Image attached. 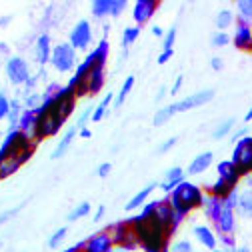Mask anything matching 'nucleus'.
Returning a JSON list of instances; mask_svg holds the SVG:
<instances>
[{
	"mask_svg": "<svg viewBox=\"0 0 252 252\" xmlns=\"http://www.w3.org/2000/svg\"><path fill=\"white\" fill-rule=\"evenodd\" d=\"M128 222L132 224L134 234H136V242L144 252H164L170 248V244H168L170 234L160 224V220L156 218L154 212L148 216H142L138 212L132 218H128Z\"/></svg>",
	"mask_w": 252,
	"mask_h": 252,
	"instance_id": "f257e3e1",
	"label": "nucleus"
},
{
	"mask_svg": "<svg viewBox=\"0 0 252 252\" xmlns=\"http://www.w3.org/2000/svg\"><path fill=\"white\" fill-rule=\"evenodd\" d=\"M204 200H206V196L202 194L200 186L188 182V180L180 182L170 192V204L182 216H186L188 212H192L198 206H204Z\"/></svg>",
	"mask_w": 252,
	"mask_h": 252,
	"instance_id": "f03ea898",
	"label": "nucleus"
},
{
	"mask_svg": "<svg viewBox=\"0 0 252 252\" xmlns=\"http://www.w3.org/2000/svg\"><path fill=\"white\" fill-rule=\"evenodd\" d=\"M30 148H36V142L30 138L26 132L22 130H8L6 138L0 144V162L6 160V158H12V156H18L22 154L24 150H30Z\"/></svg>",
	"mask_w": 252,
	"mask_h": 252,
	"instance_id": "7ed1b4c3",
	"label": "nucleus"
},
{
	"mask_svg": "<svg viewBox=\"0 0 252 252\" xmlns=\"http://www.w3.org/2000/svg\"><path fill=\"white\" fill-rule=\"evenodd\" d=\"M110 232V238H112V244L116 248H124L126 252H130L138 246L136 242V234H134V228L128 220H122V222H116L108 228Z\"/></svg>",
	"mask_w": 252,
	"mask_h": 252,
	"instance_id": "20e7f679",
	"label": "nucleus"
},
{
	"mask_svg": "<svg viewBox=\"0 0 252 252\" xmlns=\"http://www.w3.org/2000/svg\"><path fill=\"white\" fill-rule=\"evenodd\" d=\"M230 160L236 164L240 176L252 174V136H244L236 142Z\"/></svg>",
	"mask_w": 252,
	"mask_h": 252,
	"instance_id": "39448f33",
	"label": "nucleus"
},
{
	"mask_svg": "<svg viewBox=\"0 0 252 252\" xmlns=\"http://www.w3.org/2000/svg\"><path fill=\"white\" fill-rule=\"evenodd\" d=\"M50 64L58 72H70L76 64V50L70 46V42H60L52 48Z\"/></svg>",
	"mask_w": 252,
	"mask_h": 252,
	"instance_id": "423d86ee",
	"label": "nucleus"
},
{
	"mask_svg": "<svg viewBox=\"0 0 252 252\" xmlns=\"http://www.w3.org/2000/svg\"><path fill=\"white\" fill-rule=\"evenodd\" d=\"M154 214H156V218L160 220V224L168 230V234H174L176 228L180 226V222L184 220V216L178 214V212L172 208L170 198H160L158 202H156V210H154Z\"/></svg>",
	"mask_w": 252,
	"mask_h": 252,
	"instance_id": "0eeeda50",
	"label": "nucleus"
},
{
	"mask_svg": "<svg viewBox=\"0 0 252 252\" xmlns=\"http://www.w3.org/2000/svg\"><path fill=\"white\" fill-rule=\"evenodd\" d=\"M6 74L12 84H26L30 80V66L20 56H10L6 62Z\"/></svg>",
	"mask_w": 252,
	"mask_h": 252,
	"instance_id": "6e6552de",
	"label": "nucleus"
},
{
	"mask_svg": "<svg viewBox=\"0 0 252 252\" xmlns=\"http://www.w3.org/2000/svg\"><path fill=\"white\" fill-rule=\"evenodd\" d=\"M90 40H92V26H90V22L88 20H78L72 26V30H70V38H68L70 46L74 50H86Z\"/></svg>",
	"mask_w": 252,
	"mask_h": 252,
	"instance_id": "1a4fd4ad",
	"label": "nucleus"
},
{
	"mask_svg": "<svg viewBox=\"0 0 252 252\" xmlns=\"http://www.w3.org/2000/svg\"><path fill=\"white\" fill-rule=\"evenodd\" d=\"M212 98H214V90L204 88V90H198V92L190 94V96H186L178 102H172V108H174V112H184V110H190V108H196V106H204Z\"/></svg>",
	"mask_w": 252,
	"mask_h": 252,
	"instance_id": "9d476101",
	"label": "nucleus"
},
{
	"mask_svg": "<svg viewBox=\"0 0 252 252\" xmlns=\"http://www.w3.org/2000/svg\"><path fill=\"white\" fill-rule=\"evenodd\" d=\"M112 248H114V244H112L110 232L106 228V230L92 234L88 240H84V250L82 252H112Z\"/></svg>",
	"mask_w": 252,
	"mask_h": 252,
	"instance_id": "9b49d317",
	"label": "nucleus"
},
{
	"mask_svg": "<svg viewBox=\"0 0 252 252\" xmlns=\"http://www.w3.org/2000/svg\"><path fill=\"white\" fill-rule=\"evenodd\" d=\"M234 46L240 50H248L252 44V24L240 16H236V32L232 36Z\"/></svg>",
	"mask_w": 252,
	"mask_h": 252,
	"instance_id": "f8f14e48",
	"label": "nucleus"
},
{
	"mask_svg": "<svg viewBox=\"0 0 252 252\" xmlns=\"http://www.w3.org/2000/svg\"><path fill=\"white\" fill-rule=\"evenodd\" d=\"M156 8H158V2H156V0H136L134 8H132V18H134V22H136L138 26L144 24V22H148V20L154 16Z\"/></svg>",
	"mask_w": 252,
	"mask_h": 252,
	"instance_id": "ddd939ff",
	"label": "nucleus"
},
{
	"mask_svg": "<svg viewBox=\"0 0 252 252\" xmlns=\"http://www.w3.org/2000/svg\"><path fill=\"white\" fill-rule=\"evenodd\" d=\"M214 226H216V230L220 234H232L234 228H236V214H234V210L222 208V212H220V216L214 222Z\"/></svg>",
	"mask_w": 252,
	"mask_h": 252,
	"instance_id": "4468645a",
	"label": "nucleus"
},
{
	"mask_svg": "<svg viewBox=\"0 0 252 252\" xmlns=\"http://www.w3.org/2000/svg\"><path fill=\"white\" fill-rule=\"evenodd\" d=\"M216 170H218V178H222V180L230 182L232 186H238V180L242 178L240 172H238V168H236V164H234L232 160H222V162H218Z\"/></svg>",
	"mask_w": 252,
	"mask_h": 252,
	"instance_id": "2eb2a0df",
	"label": "nucleus"
},
{
	"mask_svg": "<svg viewBox=\"0 0 252 252\" xmlns=\"http://www.w3.org/2000/svg\"><path fill=\"white\" fill-rule=\"evenodd\" d=\"M34 56L38 64H46L50 62L52 56V44H50V36L48 34H40L36 38V46H34Z\"/></svg>",
	"mask_w": 252,
	"mask_h": 252,
	"instance_id": "dca6fc26",
	"label": "nucleus"
},
{
	"mask_svg": "<svg viewBox=\"0 0 252 252\" xmlns=\"http://www.w3.org/2000/svg\"><path fill=\"white\" fill-rule=\"evenodd\" d=\"M194 238L208 250H216V244H218V238L214 234V230L210 226H204V224H198L194 226Z\"/></svg>",
	"mask_w": 252,
	"mask_h": 252,
	"instance_id": "f3484780",
	"label": "nucleus"
},
{
	"mask_svg": "<svg viewBox=\"0 0 252 252\" xmlns=\"http://www.w3.org/2000/svg\"><path fill=\"white\" fill-rule=\"evenodd\" d=\"M184 172H186V170H182L180 166H174V168L166 170L164 180L160 182V188H162L164 192H168V194H170L180 182H184Z\"/></svg>",
	"mask_w": 252,
	"mask_h": 252,
	"instance_id": "a211bd4d",
	"label": "nucleus"
},
{
	"mask_svg": "<svg viewBox=\"0 0 252 252\" xmlns=\"http://www.w3.org/2000/svg\"><path fill=\"white\" fill-rule=\"evenodd\" d=\"M210 164H212V152H200L196 158L188 164V168H186V172L190 174V176H196V174H202L204 170H208L210 168Z\"/></svg>",
	"mask_w": 252,
	"mask_h": 252,
	"instance_id": "6ab92c4d",
	"label": "nucleus"
},
{
	"mask_svg": "<svg viewBox=\"0 0 252 252\" xmlns=\"http://www.w3.org/2000/svg\"><path fill=\"white\" fill-rule=\"evenodd\" d=\"M36 120H38L36 110H26V108H24L22 114H20V120H18V130L26 132L30 138H32L34 128H36Z\"/></svg>",
	"mask_w": 252,
	"mask_h": 252,
	"instance_id": "aec40b11",
	"label": "nucleus"
},
{
	"mask_svg": "<svg viewBox=\"0 0 252 252\" xmlns=\"http://www.w3.org/2000/svg\"><path fill=\"white\" fill-rule=\"evenodd\" d=\"M86 86H88V94H98L104 86V66H94L88 80H86Z\"/></svg>",
	"mask_w": 252,
	"mask_h": 252,
	"instance_id": "412c9836",
	"label": "nucleus"
},
{
	"mask_svg": "<svg viewBox=\"0 0 252 252\" xmlns=\"http://www.w3.org/2000/svg\"><path fill=\"white\" fill-rule=\"evenodd\" d=\"M154 186H156V184H146L144 188H140V190H138V192H136L128 202H126V206H124V208L128 210V212H132V210H136V208L144 206V204H146V198H148V196H150V192L154 190Z\"/></svg>",
	"mask_w": 252,
	"mask_h": 252,
	"instance_id": "4be33fe9",
	"label": "nucleus"
},
{
	"mask_svg": "<svg viewBox=\"0 0 252 252\" xmlns=\"http://www.w3.org/2000/svg\"><path fill=\"white\" fill-rule=\"evenodd\" d=\"M76 136V126H70V128L60 136V142L56 144V148H54V152H52V160H56V158H60V156H64V152L68 150V146L72 144V138Z\"/></svg>",
	"mask_w": 252,
	"mask_h": 252,
	"instance_id": "5701e85b",
	"label": "nucleus"
},
{
	"mask_svg": "<svg viewBox=\"0 0 252 252\" xmlns=\"http://www.w3.org/2000/svg\"><path fill=\"white\" fill-rule=\"evenodd\" d=\"M222 208H224L222 198H218V196H206V200H204V214L212 220V222H216V220H218Z\"/></svg>",
	"mask_w": 252,
	"mask_h": 252,
	"instance_id": "b1692460",
	"label": "nucleus"
},
{
	"mask_svg": "<svg viewBox=\"0 0 252 252\" xmlns=\"http://www.w3.org/2000/svg\"><path fill=\"white\" fill-rule=\"evenodd\" d=\"M236 186H232L230 182H226V180H222V178H216L210 186H208V192H210V196H218V198H226L232 190H234Z\"/></svg>",
	"mask_w": 252,
	"mask_h": 252,
	"instance_id": "393cba45",
	"label": "nucleus"
},
{
	"mask_svg": "<svg viewBox=\"0 0 252 252\" xmlns=\"http://www.w3.org/2000/svg\"><path fill=\"white\" fill-rule=\"evenodd\" d=\"M244 218H250L252 220V190L246 188L238 194V208H236Z\"/></svg>",
	"mask_w": 252,
	"mask_h": 252,
	"instance_id": "a878e982",
	"label": "nucleus"
},
{
	"mask_svg": "<svg viewBox=\"0 0 252 252\" xmlns=\"http://www.w3.org/2000/svg\"><path fill=\"white\" fill-rule=\"evenodd\" d=\"M112 98H114V94H112V92H108L106 96H104V98L98 102V106H94V112H92V122H100V120L104 118V114L108 112V106H110Z\"/></svg>",
	"mask_w": 252,
	"mask_h": 252,
	"instance_id": "bb28decb",
	"label": "nucleus"
},
{
	"mask_svg": "<svg viewBox=\"0 0 252 252\" xmlns=\"http://www.w3.org/2000/svg\"><path fill=\"white\" fill-rule=\"evenodd\" d=\"M22 104H20V100H10V112H8V122H10V126H8V130H16L18 128V120H20V114H22Z\"/></svg>",
	"mask_w": 252,
	"mask_h": 252,
	"instance_id": "cd10ccee",
	"label": "nucleus"
},
{
	"mask_svg": "<svg viewBox=\"0 0 252 252\" xmlns=\"http://www.w3.org/2000/svg\"><path fill=\"white\" fill-rule=\"evenodd\" d=\"M234 124H236V120L234 118H226V120H222V122H218L216 124V128L212 130V138H224L232 128H234Z\"/></svg>",
	"mask_w": 252,
	"mask_h": 252,
	"instance_id": "c85d7f7f",
	"label": "nucleus"
},
{
	"mask_svg": "<svg viewBox=\"0 0 252 252\" xmlns=\"http://www.w3.org/2000/svg\"><path fill=\"white\" fill-rule=\"evenodd\" d=\"M232 22H234V12H232V10L222 8V10L218 12V16H216V26H218L220 32H224L228 26H232Z\"/></svg>",
	"mask_w": 252,
	"mask_h": 252,
	"instance_id": "c756f323",
	"label": "nucleus"
},
{
	"mask_svg": "<svg viewBox=\"0 0 252 252\" xmlns=\"http://www.w3.org/2000/svg\"><path fill=\"white\" fill-rule=\"evenodd\" d=\"M90 10L96 18L110 16V0H94V2L90 4Z\"/></svg>",
	"mask_w": 252,
	"mask_h": 252,
	"instance_id": "7c9ffc66",
	"label": "nucleus"
},
{
	"mask_svg": "<svg viewBox=\"0 0 252 252\" xmlns=\"http://www.w3.org/2000/svg\"><path fill=\"white\" fill-rule=\"evenodd\" d=\"M108 50H110V46H108V42H106V40H100V42L96 44V48L92 50V54H94V58H96V64H98V66H106Z\"/></svg>",
	"mask_w": 252,
	"mask_h": 252,
	"instance_id": "2f4dec72",
	"label": "nucleus"
},
{
	"mask_svg": "<svg viewBox=\"0 0 252 252\" xmlns=\"http://www.w3.org/2000/svg\"><path fill=\"white\" fill-rule=\"evenodd\" d=\"M174 114H176V112H174L172 104H170V106H162V108L156 110V114H154V124H156V126H162V124L168 122Z\"/></svg>",
	"mask_w": 252,
	"mask_h": 252,
	"instance_id": "473e14b6",
	"label": "nucleus"
},
{
	"mask_svg": "<svg viewBox=\"0 0 252 252\" xmlns=\"http://www.w3.org/2000/svg\"><path fill=\"white\" fill-rule=\"evenodd\" d=\"M140 34V26H126L122 32V46H130Z\"/></svg>",
	"mask_w": 252,
	"mask_h": 252,
	"instance_id": "72a5a7b5",
	"label": "nucleus"
},
{
	"mask_svg": "<svg viewBox=\"0 0 252 252\" xmlns=\"http://www.w3.org/2000/svg\"><path fill=\"white\" fill-rule=\"evenodd\" d=\"M132 86H134V76H126V80H124L122 88L118 90V96H116V106H122L124 98L128 96V92L132 90Z\"/></svg>",
	"mask_w": 252,
	"mask_h": 252,
	"instance_id": "f704fd0d",
	"label": "nucleus"
},
{
	"mask_svg": "<svg viewBox=\"0 0 252 252\" xmlns=\"http://www.w3.org/2000/svg\"><path fill=\"white\" fill-rule=\"evenodd\" d=\"M236 8H238V16L252 24V0H238Z\"/></svg>",
	"mask_w": 252,
	"mask_h": 252,
	"instance_id": "c9c22d12",
	"label": "nucleus"
},
{
	"mask_svg": "<svg viewBox=\"0 0 252 252\" xmlns=\"http://www.w3.org/2000/svg\"><path fill=\"white\" fill-rule=\"evenodd\" d=\"M90 202H80L76 208H72L70 210V214H68V220L70 222H74V220H78V218H84V216H88L90 214Z\"/></svg>",
	"mask_w": 252,
	"mask_h": 252,
	"instance_id": "e433bc0d",
	"label": "nucleus"
},
{
	"mask_svg": "<svg viewBox=\"0 0 252 252\" xmlns=\"http://www.w3.org/2000/svg\"><path fill=\"white\" fill-rule=\"evenodd\" d=\"M42 104V94L38 92H26V98H24V108L26 110H34Z\"/></svg>",
	"mask_w": 252,
	"mask_h": 252,
	"instance_id": "4c0bfd02",
	"label": "nucleus"
},
{
	"mask_svg": "<svg viewBox=\"0 0 252 252\" xmlns=\"http://www.w3.org/2000/svg\"><path fill=\"white\" fill-rule=\"evenodd\" d=\"M66 232H68V230H66V226H60V228H58V230L48 238V246H50V248H58V246H60V242L66 238Z\"/></svg>",
	"mask_w": 252,
	"mask_h": 252,
	"instance_id": "58836bf2",
	"label": "nucleus"
},
{
	"mask_svg": "<svg viewBox=\"0 0 252 252\" xmlns=\"http://www.w3.org/2000/svg\"><path fill=\"white\" fill-rule=\"evenodd\" d=\"M228 42H230V36H228L226 32H220V30L210 36V44L216 46V48H218V46H226Z\"/></svg>",
	"mask_w": 252,
	"mask_h": 252,
	"instance_id": "ea45409f",
	"label": "nucleus"
},
{
	"mask_svg": "<svg viewBox=\"0 0 252 252\" xmlns=\"http://www.w3.org/2000/svg\"><path fill=\"white\" fill-rule=\"evenodd\" d=\"M126 6H128V2L126 0H110V16H120L124 10H126Z\"/></svg>",
	"mask_w": 252,
	"mask_h": 252,
	"instance_id": "a19ab883",
	"label": "nucleus"
},
{
	"mask_svg": "<svg viewBox=\"0 0 252 252\" xmlns=\"http://www.w3.org/2000/svg\"><path fill=\"white\" fill-rule=\"evenodd\" d=\"M170 252H196L194 246L190 244V240H176L170 246Z\"/></svg>",
	"mask_w": 252,
	"mask_h": 252,
	"instance_id": "79ce46f5",
	"label": "nucleus"
},
{
	"mask_svg": "<svg viewBox=\"0 0 252 252\" xmlns=\"http://www.w3.org/2000/svg\"><path fill=\"white\" fill-rule=\"evenodd\" d=\"M238 190H236V188H234V190L226 196V198H222V204H224V208H230V210H236L238 208Z\"/></svg>",
	"mask_w": 252,
	"mask_h": 252,
	"instance_id": "37998d69",
	"label": "nucleus"
},
{
	"mask_svg": "<svg viewBox=\"0 0 252 252\" xmlns=\"http://www.w3.org/2000/svg\"><path fill=\"white\" fill-rule=\"evenodd\" d=\"M174 38H176V28L172 26L168 32L164 34V40H162V50H172L174 46Z\"/></svg>",
	"mask_w": 252,
	"mask_h": 252,
	"instance_id": "c03bdc74",
	"label": "nucleus"
},
{
	"mask_svg": "<svg viewBox=\"0 0 252 252\" xmlns=\"http://www.w3.org/2000/svg\"><path fill=\"white\" fill-rule=\"evenodd\" d=\"M8 112H10V100L6 98V94L0 92V120L8 118Z\"/></svg>",
	"mask_w": 252,
	"mask_h": 252,
	"instance_id": "a18cd8bd",
	"label": "nucleus"
},
{
	"mask_svg": "<svg viewBox=\"0 0 252 252\" xmlns=\"http://www.w3.org/2000/svg\"><path fill=\"white\" fill-rule=\"evenodd\" d=\"M92 112H94V108H92V106H88L86 110H82V112H80V116H78V122H76V128H78V130L86 128V122H88V118L92 116Z\"/></svg>",
	"mask_w": 252,
	"mask_h": 252,
	"instance_id": "49530a36",
	"label": "nucleus"
},
{
	"mask_svg": "<svg viewBox=\"0 0 252 252\" xmlns=\"http://www.w3.org/2000/svg\"><path fill=\"white\" fill-rule=\"evenodd\" d=\"M24 204H18V206H14V208H8V210H4L2 214H0V224H4V222H8V220L14 216V214H18V210L22 208Z\"/></svg>",
	"mask_w": 252,
	"mask_h": 252,
	"instance_id": "de8ad7c7",
	"label": "nucleus"
},
{
	"mask_svg": "<svg viewBox=\"0 0 252 252\" xmlns=\"http://www.w3.org/2000/svg\"><path fill=\"white\" fill-rule=\"evenodd\" d=\"M220 242H222L228 250H234V234H220Z\"/></svg>",
	"mask_w": 252,
	"mask_h": 252,
	"instance_id": "09e8293b",
	"label": "nucleus"
},
{
	"mask_svg": "<svg viewBox=\"0 0 252 252\" xmlns=\"http://www.w3.org/2000/svg\"><path fill=\"white\" fill-rule=\"evenodd\" d=\"M174 144H176V138H174V136H172V138H166V140H164V142L158 146V152H160V154H164V152H168V150H170Z\"/></svg>",
	"mask_w": 252,
	"mask_h": 252,
	"instance_id": "8fccbe9b",
	"label": "nucleus"
},
{
	"mask_svg": "<svg viewBox=\"0 0 252 252\" xmlns=\"http://www.w3.org/2000/svg\"><path fill=\"white\" fill-rule=\"evenodd\" d=\"M110 170H112V166H110V162H102V164L98 166V170H96V174H98L100 178H106V176L110 174Z\"/></svg>",
	"mask_w": 252,
	"mask_h": 252,
	"instance_id": "3c124183",
	"label": "nucleus"
},
{
	"mask_svg": "<svg viewBox=\"0 0 252 252\" xmlns=\"http://www.w3.org/2000/svg\"><path fill=\"white\" fill-rule=\"evenodd\" d=\"M172 56H174V50H162L160 56H158V64H166Z\"/></svg>",
	"mask_w": 252,
	"mask_h": 252,
	"instance_id": "603ef678",
	"label": "nucleus"
},
{
	"mask_svg": "<svg viewBox=\"0 0 252 252\" xmlns=\"http://www.w3.org/2000/svg\"><path fill=\"white\" fill-rule=\"evenodd\" d=\"M210 66H212V70H220V68H222V60H220V56H212L210 58Z\"/></svg>",
	"mask_w": 252,
	"mask_h": 252,
	"instance_id": "864d4df0",
	"label": "nucleus"
},
{
	"mask_svg": "<svg viewBox=\"0 0 252 252\" xmlns=\"http://www.w3.org/2000/svg\"><path fill=\"white\" fill-rule=\"evenodd\" d=\"M180 86H182V76H178V78L174 80V84H172V88H170L168 92H170V94H176V92L180 90Z\"/></svg>",
	"mask_w": 252,
	"mask_h": 252,
	"instance_id": "5fc2aeb1",
	"label": "nucleus"
},
{
	"mask_svg": "<svg viewBox=\"0 0 252 252\" xmlns=\"http://www.w3.org/2000/svg\"><path fill=\"white\" fill-rule=\"evenodd\" d=\"M104 210H106L104 206H98V208H96V212H94V218H92V220H96V222H98V220H102V216H104Z\"/></svg>",
	"mask_w": 252,
	"mask_h": 252,
	"instance_id": "6e6d98bb",
	"label": "nucleus"
},
{
	"mask_svg": "<svg viewBox=\"0 0 252 252\" xmlns=\"http://www.w3.org/2000/svg\"><path fill=\"white\" fill-rule=\"evenodd\" d=\"M152 34L154 36H164V30L160 26H152Z\"/></svg>",
	"mask_w": 252,
	"mask_h": 252,
	"instance_id": "4d7b16f0",
	"label": "nucleus"
},
{
	"mask_svg": "<svg viewBox=\"0 0 252 252\" xmlns=\"http://www.w3.org/2000/svg\"><path fill=\"white\" fill-rule=\"evenodd\" d=\"M166 92H168V90H166V88H164V86H162V88H160V90H158V94H156V100H162V98H164V96H166Z\"/></svg>",
	"mask_w": 252,
	"mask_h": 252,
	"instance_id": "13d9d810",
	"label": "nucleus"
},
{
	"mask_svg": "<svg viewBox=\"0 0 252 252\" xmlns=\"http://www.w3.org/2000/svg\"><path fill=\"white\" fill-rule=\"evenodd\" d=\"M78 134H80V138H90V136H92V132H90L88 128H82V130H78Z\"/></svg>",
	"mask_w": 252,
	"mask_h": 252,
	"instance_id": "bf43d9fd",
	"label": "nucleus"
},
{
	"mask_svg": "<svg viewBox=\"0 0 252 252\" xmlns=\"http://www.w3.org/2000/svg\"><path fill=\"white\" fill-rule=\"evenodd\" d=\"M250 120H252V106H250V108H248V112L244 114V122H250Z\"/></svg>",
	"mask_w": 252,
	"mask_h": 252,
	"instance_id": "052dcab7",
	"label": "nucleus"
},
{
	"mask_svg": "<svg viewBox=\"0 0 252 252\" xmlns=\"http://www.w3.org/2000/svg\"><path fill=\"white\" fill-rule=\"evenodd\" d=\"M10 22V16H4V18H0V26H4V24H8Z\"/></svg>",
	"mask_w": 252,
	"mask_h": 252,
	"instance_id": "680f3d73",
	"label": "nucleus"
},
{
	"mask_svg": "<svg viewBox=\"0 0 252 252\" xmlns=\"http://www.w3.org/2000/svg\"><path fill=\"white\" fill-rule=\"evenodd\" d=\"M232 252H252L250 248H246V246H242V248H234Z\"/></svg>",
	"mask_w": 252,
	"mask_h": 252,
	"instance_id": "e2e57ef3",
	"label": "nucleus"
},
{
	"mask_svg": "<svg viewBox=\"0 0 252 252\" xmlns=\"http://www.w3.org/2000/svg\"><path fill=\"white\" fill-rule=\"evenodd\" d=\"M248 186H250V190H252V174H248Z\"/></svg>",
	"mask_w": 252,
	"mask_h": 252,
	"instance_id": "0e129e2a",
	"label": "nucleus"
},
{
	"mask_svg": "<svg viewBox=\"0 0 252 252\" xmlns=\"http://www.w3.org/2000/svg\"><path fill=\"white\" fill-rule=\"evenodd\" d=\"M210 252H228V250H218V248H216V250H210Z\"/></svg>",
	"mask_w": 252,
	"mask_h": 252,
	"instance_id": "69168bd1",
	"label": "nucleus"
},
{
	"mask_svg": "<svg viewBox=\"0 0 252 252\" xmlns=\"http://www.w3.org/2000/svg\"><path fill=\"white\" fill-rule=\"evenodd\" d=\"M248 50H250V52H252V44H250V48H248Z\"/></svg>",
	"mask_w": 252,
	"mask_h": 252,
	"instance_id": "338daca9",
	"label": "nucleus"
},
{
	"mask_svg": "<svg viewBox=\"0 0 252 252\" xmlns=\"http://www.w3.org/2000/svg\"><path fill=\"white\" fill-rule=\"evenodd\" d=\"M0 144H2V140H0Z\"/></svg>",
	"mask_w": 252,
	"mask_h": 252,
	"instance_id": "774afa93",
	"label": "nucleus"
}]
</instances>
